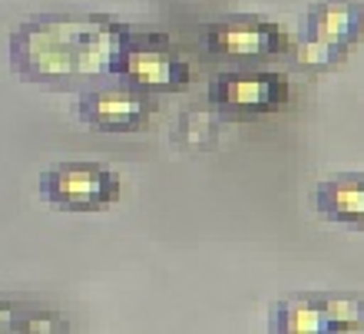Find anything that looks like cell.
Wrapping results in <instances>:
<instances>
[{"instance_id":"cell-1","label":"cell","mask_w":364,"mask_h":334,"mask_svg":"<svg viewBox=\"0 0 364 334\" xmlns=\"http://www.w3.org/2000/svg\"><path fill=\"white\" fill-rule=\"evenodd\" d=\"M129 30V23L106 14H40L10 33V67L43 86L113 77Z\"/></svg>"},{"instance_id":"cell-2","label":"cell","mask_w":364,"mask_h":334,"mask_svg":"<svg viewBox=\"0 0 364 334\" xmlns=\"http://www.w3.org/2000/svg\"><path fill=\"white\" fill-rule=\"evenodd\" d=\"M113 77L143 90V93H179L189 86L192 70L166 33L129 30V37L113 63Z\"/></svg>"},{"instance_id":"cell-3","label":"cell","mask_w":364,"mask_h":334,"mask_svg":"<svg viewBox=\"0 0 364 334\" xmlns=\"http://www.w3.org/2000/svg\"><path fill=\"white\" fill-rule=\"evenodd\" d=\"M40 199L63 212H100L123 199V179L103 163H53L40 172Z\"/></svg>"},{"instance_id":"cell-4","label":"cell","mask_w":364,"mask_h":334,"mask_svg":"<svg viewBox=\"0 0 364 334\" xmlns=\"http://www.w3.org/2000/svg\"><path fill=\"white\" fill-rule=\"evenodd\" d=\"M209 109L222 119H255V116L278 113L288 99V86L278 73H252V70H229L215 73L205 86Z\"/></svg>"},{"instance_id":"cell-5","label":"cell","mask_w":364,"mask_h":334,"mask_svg":"<svg viewBox=\"0 0 364 334\" xmlns=\"http://www.w3.org/2000/svg\"><path fill=\"white\" fill-rule=\"evenodd\" d=\"M202 50L212 57H278L288 50V37L272 20L255 14H232V17L212 20L199 33Z\"/></svg>"},{"instance_id":"cell-6","label":"cell","mask_w":364,"mask_h":334,"mask_svg":"<svg viewBox=\"0 0 364 334\" xmlns=\"http://www.w3.org/2000/svg\"><path fill=\"white\" fill-rule=\"evenodd\" d=\"M149 113H153L149 93L123 83V80L83 90L77 103V119L100 133H129L136 126H143Z\"/></svg>"},{"instance_id":"cell-7","label":"cell","mask_w":364,"mask_h":334,"mask_svg":"<svg viewBox=\"0 0 364 334\" xmlns=\"http://www.w3.org/2000/svg\"><path fill=\"white\" fill-rule=\"evenodd\" d=\"M361 37V4L358 0H325L318 4L305 17V30L301 40H315L331 50H348L355 47V40Z\"/></svg>"},{"instance_id":"cell-8","label":"cell","mask_w":364,"mask_h":334,"mask_svg":"<svg viewBox=\"0 0 364 334\" xmlns=\"http://www.w3.org/2000/svg\"><path fill=\"white\" fill-rule=\"evenodd\" d=\"M315 209L321 219L358 229L364 222V185L358 172L331 176L315 189Z\"/></svg>"},{"instance_id":"cell-9","label":"cell","mask_w":364,"mask_h":334,"mask_svg":"<svg viewBox=\"0 0 364 334\" xmlns=\"http://www.w3.org/2000/svg\"><path fill=\"white\" fill-rule=\"evenodd\" d=\"M272 331L285 334H321L331 331L325 311V295H298L285 298L272 308Z\"/></svg>"},{"instance_id":"cell-10","label":"cell","mask_w":364,"mask_h":334,"mask_svg":"<svg viewBox=\"0 0 364 334\" xmlns=\"http://www.w3.org/2000/svg\"><path fill=\"white\" fill-rule=\"evenodd\" d=\"M222 116L215 109H186L173 126V139L186 153H205L219 143Z\"/></svg>"}]
</instances>
